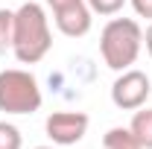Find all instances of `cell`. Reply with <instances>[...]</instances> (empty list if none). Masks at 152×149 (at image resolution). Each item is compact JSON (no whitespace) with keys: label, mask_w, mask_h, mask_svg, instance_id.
Returning <instances> with one entry per match:
<instances>
[{"label":"cell","mask_w":152,"mask_h":149,"mask_svg":"<svg viewBox=\"0 0 152 149\" xmlns=\"http://www.w3.org/2000/svg\"><path fill=\"white\" fill-rule=\"evenodd\" d=\"M53 20H56V29L61 35L82 38V35H88L91 26H94V12H91V6L82 0V3H76V6H67V9H61V12H53Z\"/></svg>","instance_id":"6"},{"label":"cell","mask_w":152,"mask_h":149,"mask_svg":"<svg viewBox=\"0 0 152 149\" xmlns=\"http://www.w3.org/2000/svg\"><path fill=\"white\" fill-rule=\"evenodd\" d=\"M85 3L91 6L94 15H117L129 0H85Z\"/></svg>","instance_id":"11"},{"label":"cell","mask_w":152,"mask_h":149,"mask_svg":"<svg viewBox=\"0 0 152 149\" xmlns=\"http://www.w3.org/2000/svg\"><path fill=\"white\" fill-rule=\"evenodd\" d=\"M35 149H56V146H35Z\"/></svg>","instance_id":"15"},{"label":"cell","mask_w":152,"mask_h":149,"mask_svg":"<svg viewBox=\"0 0 152 149\" xmlns=\"http://www.w3.org/2000/svg\"><path fill=\"white\" fill-rule=\"evenodd\" d=\"M102 149H143L129 126H111L102 137Z\"/></svg>","instance_id":"7"},{"label":"cell","mask_w":152,"mask_h":149,"mask_svg":"<svg viewBox=\"0 0 152 149\" xmlns=\"http://www.w3.org/2000/svg\"><path fill=\"white\" fill-rule=\"evenodd\" d=\"M53 47L50 18L41 3H20L15 9V32H12V53L20 64H38Z\"/></svg>","instance_id":"1"},{"label":"cell","mask_w":152,"mask_h":149,"mask_svg":"<svg viewBox=\"0 0 152 149\" xmlns=\"http://www.w3.org/2000/svg\"><path fill=\"white\" fill-rule=\"evenodd\" d=\"M143 47H146V53H149V58H152V23L146 26V32H143Z\"/></svg>","instance_id":"14"},{"label":"cell","mask_w":152,"mask_h":149,"mask_svg":"<svg viewBox=\"0 0 152 149\" xmlns=\"http://www.w3.org/2000/svg\"><path fill=\"white\" fill-rule=\"evenodd\" d=\"M91 126V117L85 111H53L44 123L47 137L53 140V146H76Z\"/></svg>","instance_id":"5"},{"label":"cell","mask_w":152,"mask_h":149,"mask_svg":"<svg viewBox=\"0 0 152 149\" xmlns=\"http://www.w3.org/2000/svg\"><path fill=\"white\" fill-rule=\"evenodd\" d=\"M12 32H15V9H0V53L12 50Z\"/></svg>","instance_id":"9"},{"label":"cell","mask_w":152,"mask_h":149,"mask_svg":"<svg viewBox=\"0 0 152 149\" xmlns=\"http://www.w3.org/2000/svg\"><path fill=\"white\" fill-rule=\"evenodd\" d=\"M44 102L41 85L29 70L9 67L0 70V111L6 114H35Z\"/></svg>","instance_id":"3"},{"label":"cell","mask_w":152,"mask_h":149,"mask_svg":"<svg viewBox=\"0 0 152 149\" xmlns=\"http://www.w3.org/2000/svg\"><path fill=\"white\" fill-rule=\"evenodd\" d=\"M132 9L137 12V18H149L152 20V0H129Z\"/></svg>","instance_id":"12"},{"label":"cell","mask_w":152,"mask_h":149,"mask_svg":"<svg viewBox=\"0 0 152 149\" xmlns=\"http://www.w3.org/2000/svg\"><path fill=\"white\" fill-rule=\"evenodd\" d=\"M129 129L134 131V137L140 140V146H143V149H152V108L140 105V108L132 114Z\"/></svg>","instance_id":"8"},{"label":"cell","mask_w":152,"mask_h":149,"mask_svg":"<svg viewBox=\"0 0 152 149\" xmlns=\"http://www.w3.org/2000/svg\"><path fill=\"white\" fill-rule=\"evenodd\" d=\"M53 12H61V9H67V6H76V3H82V0H44Z\"/></svg>","instance_id":"13"},{"label":"cell","mask_w":152,"mask_h":149,"mask_svg":"<svg viewBox=\"0 0 152 149\" xmlns=\"http://www.w3.org/2000/svg\"><path fill=\"white\" fill-rule=\"evenodd\" d=\"M152 93V82L149 76L137 67H129V70H120V76L114 79L111 85V102L120 108V111H137L140 105H146Z\"/></svg>","instance_id":"4"},{"label":"cell","mask_w":152,"mask_h":149,"mask_svg":"<svg viewBox=\"0 0 152 149\" xmlns=\"http://www.w3.org/2000/svg\"><path fill=\"white\" fill-rule=\"evenodd\" d=\"M0 149H23V134L18 126L0 120Z\"/></svg>","instance_id":"10"},{"label":"cell","mask_w":152,"mask_h":149,"mask_svg":"<svg viewBox=\"0 0 152 149\" xmlns=\"http://www.w3.org/2000/svg\"><path fill=\"white\" fill-rule=\"evenodd\" d=\"M143 50V29L134 18H111L99 32V56L111 70H129Z\"/></svg>","instance_id":"2"}]
</instances>
